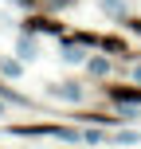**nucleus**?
I'll return each mask as SVG.
<instances>
[{
    "instance_id": "obj_1",
    "label": "nucleus",
    "mask_w": 141,
    "mask_h": 149,
    "mask_svg": "<svg viewBox=\"0 0 141 149\" xmlns=\"http://www.w3.org/2000/svg\"><path fill=\"white\" fill-rule=\"evenodd\" d=\"M106 94H110L114 102H133V106H141V86H106Z\"/></svg>"
},
{
    "instance_id": "obj_2",
    "label": "nucleus",
    "mask_w": 141,
    "mask_h": 149,
    "mask_svg": "<svg viewBox=\"0 0 141 149\" xmlns=\"http://www.w3.org/2000/svg\"><path fill=\"white\" fill-rule=\"evenodd\" d=\"M43 4H59V0H43Z\"/></svg>"
}]
</instances>
